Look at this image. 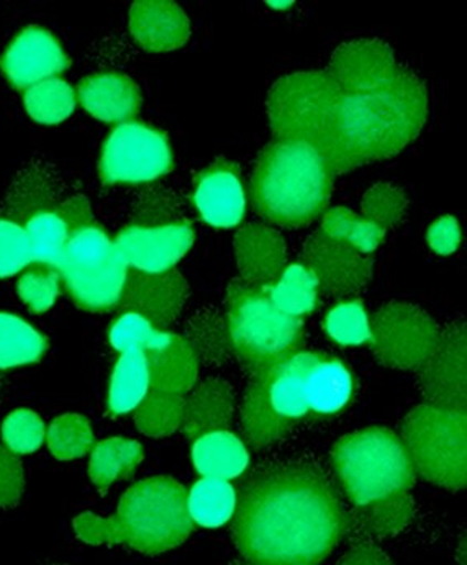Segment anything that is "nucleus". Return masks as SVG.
<instances>
[{"label": "nucleus", "mask_w": 467, "mask_h": 565, "mask_svg": "<svg viewBox=\"0 0 467 565\" xmlns=\"http://www.w3.org/2000/svg\"><path fill=\"white\" fill-rule=\"evenodd\" d=\"M350 530L337 489L314 463L266 467L236 493L233 543L250 564L321 563Z\"/></svg>", "instance_id": "f257e3e1"}, {"label": "nucleus", "mask_w": 467, "mask_h": 565, "mask_svg": "<svg viewBox=\"0 0 467 565\" xmlns=\"http://www.w3.org/2000/svg\"><path fill=\"white\" fill-rule=\"evenodd\" d=\"M428 117L422 81L405 67L372 90L347 93L338 87L315 150L333 174L392 158L418 137Z\"/></svg>", "instance_id": "f03ea898"}, {"label": "nucleus", "mask_w": 467, "mask_h": 565, "mask_svg": "<svg viewBox=\"0 0 467 565\" xmlns=\"http://www.w3.org/2000/svg\"><path fill=\"white\" fill-rule=\"evenodd\" d=\"M331 463L354 507V521L371 537L395 536L414 520L415 469L391 429L368 428L338 439Z\"/></svg>", "instance_id": "7ed1b4c3"}, {"label": "nucleus", "mask_w": 467, "mask_h": 565, "mask_svg": "<svg viewBox=\"0 0 467 565\" xmlns=\"http://www.w3.org/2000/svg\"><path fill=\"white\" fill-rule=\"evenodd\" d=\"M74 531L93 546H127L156 556L181 546L194 531V520L184 487L171 477H151L131 486L112 516L79 514Z\"/></svg>", "instance_id": "20e7f679"}, {"label": "nucleus", "mask_w": 467, "mask_h": 565, "mask_svg": "<svg viewBox=\"0 0 467 565\" xmlns=\"http://www.w3.org/2000/svg\"><path fill=\"white\" fill-rule=\"evenodd\" d=\"M327 159L303 141L276 140L261 151L252 179V202L267 222L284 228L309 225L333 191Z\"/></svg>", "instance_id": "39448f33"}, {"label": "nucleus", "mask_w": 467, "mask_h": 565, "mask_svg": "<svg viewBox=\"0 0 467 565\" xmlns=\"http://www.w3.org/2000/svg\"><path fill=\"white\" fill-rule=\"evenodd\" d=\"M226 324L233 353L252 372L303 351V318L284 313L270 299L269 286L233 280L226 292Z\"/></svg>", "instance_id": "423d86ee"}, {"label": "nucleus", "mask_w": 467, "mask_h": 565, "mask_svg": "<svg viewBox=\"0 0 467 565\" xmlns=\"http://www.w3.org/2000/svg\"><path fill=\"white\" fill-rule=\"evenodd\" d=\"M401 433L415 473L426 482L453 492L466 489V411L418 405L405 416Z\"/></svg>", "instance_id": "0eeeda50"}, {"label": "nucleus", "mask_w": 467, "mask_h": 565, "mask_svg": "<svg viewBox=\"0 0 467 565\" xmlns=\"http://www.w3.org/2000/svg\"><path fill=\"white\" fill-rule=\"evenodd\" d=\"M57 269L79 309L103 313L120 303L128 266L115 239L96 222L71 233Z\"/></svg>", "instance_id": "6e6552de"}, {"label": "nucleus", "mask_w": 467, "mask_h": 565, "mask_svg": "<svg viewBox=\"0 0 467 565\" xmlns=\"http://www.w3.org/2000/svg\"><path fill=\"white\" fill-rule=\"evenodd\" d=\"M299 353L253 372L242 405V429L255 449L280 441L309 416Z\"/></svg>", "instance_id": "1a4fd4ad"}, {"label": "nucleus", "mask_w": 467, "mask_h": 565, "mask_svg": "<svg viewBox=\"0 0 467 565\" xmlns=\"http://www.w3.org/2000/svg\"><path fill=\"white\" fill-rule=\"evenodd\" d=\"M338 86L327 71L280 77L267 96V118L277 140L317 143Z\"/></svg>", "instance_id": "9d476101"}, {"label": "nucleus", "mask_w": 467, "mask_h": 565, "mask_svg": "<svg viewBox=\"0 0 467 565\" xmlns=\"http://www.w3.org/2000/svg\"><path fill=\"white\" fill-rule=\"evenodd\" d=\"M369 321L375 360L401 371H420L442 337L436 321L411 303H388Z\"/></svg>", "instance_id": "9b49d317"}, {"label": "nucleus", "mask_w": 467, "mask_h": 565, "mask_svg": "<svg viewBox=\"0 0 467 565\" xmlns=\"http://www.w3.org/2000/svg\"><path fill=\"white\" fill-rule=\"evenodd\" d=\"M172 151L164 134L140 121H127L112 130L100 156L104 184H147L172 169Z\"/></svg>", "instance_id": "f8f14e48"}, {"label": "nucleus", "mask_w": 467, "mask_h": 565, "mask_svg": "<svg viewBox=\"0 0 467 565\" xmlns=\"http://www.w3.org/2000/svg\"><path fill=\"white\" fill-rule=\"evenodd\" d=\"M195 233L184 220L162 225L131 223L118 233L117 243L125 263L140 273L171 270L194 245Z\"/></svg>", "instance_id": "ddd939ff"}, {"label": "nucleus", "mask_w": 467, "mask_h": 565, "mask_svg": "<svg viewBox=\"0 0 467 565\" xmlns=\"http://www.w3.org/2000/svg\"><path fill=\"white\" fill-rule=\"evenodd\" d=\"M303 264L309 267L320 290L338 299L357 296L372 279L371 257L323 232L307 239Z\"/></svg>", "instance_id": "4468645a"}, {"label": "nucleus", "mask_w": 467, "mask_h": 565, "mask_svg": "<svg viewBox=\"0 0 467 565\" xmlns=\"http://www.w3.org/2000/svg\"><path fill=\"white\" fill-rule=\"evenodd\" d=\"M420 388L426 404L466 411V323L455 321L442 331L429 360L420 369Z\"/></svg>", "instance_id": "2eb2a0df"}, {"label": "nucleus", "mask_w": 467, "mask_h": 565, "mask_svg": "<svg viewBox=\"0 0 467 565\" xmlns=\"http://www.w3.org/2000/svg\"><path fill=\"white\" fill-rule=\"evenodd\" d=\"M70 64L56 36L42 26L22 30L0 57V67L9 83L25 90L60 76Z\"/></svg>", "instance_id": "dca6fc26"}, {"label": "nucleus", "mask_w": 467, "mask_h": 565, "mask_svg": "<svg viewBox=\"0 0 467 565\" xmlns=\"http://www.w3.org/2000/svg\"><path fill=\"white\" fill-rule=\"evenodd\" d=\"M185 299L188 282L178 270L159 274L128 270L118 309L141 315L161 330L181 315Z\"/></svg>", "instance_id": "f3484780"}, {"label": "nucleus", "mask_w": 467, "mask_h": 565, "mask_svg": "<svg viewBox=\"0 0 467 565\" xmlns=\"http://www.w3.org/2000/svg\"><path fill=\"white\" fill-rule=\"evenodd\" d=\"M399 67L391 46L379 40H357L337 49L327 73L341 90L364 93L388 83Z\"/></svg>", "instance_id": "a211bd4d"}, {"label": "nucleus", "mask_w": 467, "mask_h": 565, "mask_svg": "<svg viewBox=\"0 0 467 565\" xmlns=\"http://www.w3.org/2000/svg\"><path fill=\"white\" fill-rule=\"evenodd\" d=\"M192 202L199 215L215 228H233L245 216L246 199L238 169L220 159L195 179Z\"/></svg>", "instance_id": "6ab92c4d"}, {"label": "nucleus", "mask_w": 467, "mask_h": 565, "mask_svg": "<svg viewBox=\"0 0 467 565\" xmlns=\"http://www.w3.org/2000/svg\"><path fill=\"white\" fill-rule=\"evenodd\" d=\"M304 394L309 413L333 416L347 408L354 394L353 374L343 361L323 353L299 351Z\"/></svg>", "instance_id": "aec40b11"}, {"label": "nucleus", "mask_w": 467, "mask_h": 565, "mask_svg": "<svg viewBox=\"0 0 467 565\" xmlns=\"http://www.w3.org/2000/svg\"><path fill=\"white\" fill-rule=\"evenodd\" d=\"M130 32L148 52H172L188 42L191 23L178 3L141 0L131 6Z\"/></svg>", "instance_id": "412c9836"}, {"label": "nucleus", "mask_w": 467, "mask_h": 565, "mask_svg": "<svg viewBox=\"0 0 467 565\" xmlns=\"http://www.w3.org/2000/svg\"><path fill=\"white\" fill-rule=\"evenodd\" d=\"M233 243L236 264L245 282L273 286L286 269V242L276 230L263 223H252L236 233Z\"/></svg>", "instance_id": "4be33fe9"}, {"label": "nucleus", "mask_w": 467, "mask_h": 565, "mask_svg": "<svg viewBox=\"0 0 467 565\" xmlns=\"http://www.w3.org/2000/svg\"><path fill=\"white\" fill-rule=\"evenodd\" d=\"M77 100L84 110L105 124H127L137 117L141 93L137 84L120 73H97L77 86Z\"/></svg>", "instance_id": "5701e85b"}, {"label": "nucleus", "mask_w": 467, "mask_h": 565, "mask_svg": "<svg viewBox=\"0 0 467 565\" xmlns=\"http://www.w3.org/2000/svg\"><path fill=\"white\" fill-rule=\"evenodd\" d=\"M144 353L150 369L151 387L176 394L194 387L201 361L185 338L161 331Z\"/></svg>", "instance_id": "b1692460"}, {"label": "nucleus", "mask_w": 467, "mask_h": 565, "mask_svg": "<svg viewBox=\"0 0 467 565\" xmlns=\"http://www.w3.org/2000/svg\"><path fill=\"white\" fill-rule=\"evenodd\" d=\"M235 412L232 387L220 379H210L199 385L185 401L182 429L189 439H199L209 433L225 431Z\"/></svg>", "instance_id": "393cba45"}, {"label": "nucleus", "mask_w": 467, "mask_h": 565, "mask_svg": "<svg viewBox=\"0 0 467 565\" xmlns=\"http://www.w3.org/2000/svg\"><path fill=\"white\" fill-rule=\"evenodd\" d=\"M192 459L201 476L225 480L242 476L250 463L245 445L226 429L195 439Z\"/></svg>", "instance_id": "a878e982"}, {"label": "nucleus", "mask_w": 467, "mask_h": 565, "mask_svg": "<svg viewBox=\"0 0 467 565\" xmlns=\"http://www.w3.org/2000/svg\"><path fill=\"white\" fill-rule=\"evenodd\" d=\"M150 387V369L144 351H125L112 372L108 413L120 416L137 411L151 391Z\"/></svg>", "instance_id": "bb28decb"}, {"label": "nucleus", "mask_w": 467, "mask_h": 565, "mask_svg": "<svg viewBox=\"0 0 467 565\" xmlns=\"http://www.w3.org/2000/svg\"><path fill=\"white\" fill-rule=\"evenodd\" d=\"M144 459L140 443L128 438H108L93 449L89 477L97 489H107L118 480L128 479Z\"/></svg>", "instance_id": "cd10ccee"}, {"label": "nucleus", "mask_w": 467, "mask_h": 565, "mask_svg": "<svg viewBox=\"0 0 467 565\" xmlns=\"http://www.w3.org/2000/svg\"><path fill=\"white\" fill-rule=\"evenodd\" d=\"M46 338L17 315L0 311V369L35 364L46 353Z\"/></svg>", "instance_id": "c85d7f7f"}, {"label": "nucleus", "mask_w": 467, "mask_h": 565, "mask_svg": "<svg viewBox=\"0 0 467 565\" xmlns=\"http://www.w3.org/2000/svg\"><path fill=\"white\" fill-rule=\"evenodd\" d=\"M236 492L225 479L204 477L188 493V509L194 523L219 527L229 523L235 513Z\"/></svg>", "instance_id": "c756f323"}, {"label": "nucleus", "mask_w": 467, "mask_h": 565, "mask_svg": "<svg viewBox=\"0 0 467 565\" xmlns=\"http://www.w3.org/2000/svg\"><path fill=\"white\" fill-rule=\"evenodd\" d=\"M269 292L273 302L284 313L303 318L317 307L320 287L309 267L293 264L283 270L273 286H269Z\"/></svg>", "instance_id": "7c9ffc66"}, {"label": "nucleus", "mask_w": 467, "mask_h": 565, "mask_svg": "<svg viewBox=\"0 0 467 565\" xmlns=\"http://www.w3.org/2000/svg\"><path fill=\"white\" fill-rule=\"evenodd\" d=\"M76 90L61 77L43 81L25 90L26 114L42 125L63 124L76 108Z\"/></svg>", "instance_id": "2f4dec72"}, {"label": "nucleus", "mask_w": 467, "mask_h": 565, "mask_svg": "<svg viewBox=\"0 0 467 565\" xmlns=\"http://www.w3.org/2000/svg\"><path fill=\"white\" fill-rule=\"evenodd\" d=\"M199 361L210 365H222L232 358L229 324L219 311L204 310L195 315L188 327V338Z\"/></svg>", "instance_id": "473e14b6"}, {"label": "nucleus", "mask_w": 467, "mask_h": 565, "mask_svg": "<svg viewBox=\"0 0 467 565\" xmlns=\"http://www.w3.org/2000/svg\"><path fill=\"white\" fill-rule=\"evenodd\" d=\"M23 228L29 236L33 263L57 267L71 236L70 226L66 225L57 209L45 210L30 216L23 223Z\"/></svg>", "instance_id": "72a5a7b5"}, {"label": "nucleus", "mask_w": 467, "mask_h": 565, "mask_svg": "<svg viewBox=\"0 0 467 565\" xmlns=\"http://www.w3.org/2000/svg\"><path fill=\"white\" fill-rule=\"evenodd\" d=\"M321 232L330 238L340 239L357 248L363 255H371L384 239L385 230L357 215L347 206H335L325 213Z\"/></svg>", "instance_id": "f704fd0d"}, {"label": "nucleus", "mask_w": 467, "mask_h": 565, "mask_svg": "<svg viewBox=\"0 0 467 565\" xmlns=\"http://www.w3.org/2000/svg\"><path fill=\"white\" fill-rule=\"evenodd\" d=\"M185 398L176 392L153 391L148 392L145 401L138 405L135 423L144 435L162 438L178 431L184 416Z\"/></svg>", "instance_id": "c9c22d12"}, {"label": "nucleus", "mask_w": 467, "mask_h": 565, "mask_svg": "<svg viewBox=\"0 0 467 565\" xmlns=\"http://www.w3.org/2000/svg\"><path fill=\"white\" fill-rule=\"evenodd\" d=\"M50 451L61 461L83 458L94 446V431L89 419L77 413L57 416L46 433Z\"/></svg>", "instance_id": "e433bc0d"}, {"label": "nucleus", "mask_w": 467, "mask_h": 565, "mask_svg": "<svg viewBox=\"0 0 467 565\" xmlns=\"http://www.w3.org/2000/svg\"><path fill=\"white\" fill-rule=\"evenodd\" d=\"M61 286L63 280L56 266L32 263L20 276L17 292L33 313H45L56 303Z\"/></svg>", "instance_id": "4c0bfd02"}, {"label": "nucleus", "mask_w": 467, "mask_h": 565, "mask_svg": "<svg viewBox=\"0 0 467 565\" xmlns=\"http://www.w3.org/2000/svg\"><path fill=\"white\" fill-rule=\"evenodd\" d=\"M54 185L49 175L42 171H25V174L19 179L13 191L10 192L9 213L10 220L17 222V218L29 220L36 213L53 210L54 206Z\"/></svg>", "instance_id": "58836bf2"}, {"label": "nucleus", "mask_w": 467, "mask_h": 565, "mask_svg": "<svg viewBox=\"0 0 467 565\" xmlns=\"http://www.w3.org/2000/svg\"><path fill=\"white\" fill-rule=\"evenodd\" d=\"M325 330L341 347H361L371 340V321L360 300L341 302L325 318Z\"/></svg>", "instance_id": "ea45409f"}, {"label": "nucleus", "mask_w": 467, "mask_h": 565, "mask_svg": "<svg viewBox=\"0 0 467 565\" xmlns=\"http://www.w3.org/2000/svg\"><path fill=\"white\" fill-rule=\"evenodd\" d=\"M45 423L35 412L20 408L2 423V441L13 455H32L45 441Z\"/></svg>", "instance_id": "a19ab883"}, {"label": "nucleus", "mask_w": 467, "mask_h": 565, "mask_svg": "<svg viewBox=\"0 0 467 565\" xmlns=\"http://www.w3.org/2000/svg\"><path fill=\"white\" fill-rule=\"evenodd\" d=\"M407 205L404 192L391 184L374 185L361 202L364 218L371 220L385 232L402 222Z\"/></svg>", "instance_id": "79ce46f5"}, {"label": "nucleus", "mask_w": 467, "mask_h": 565, "mask_svg": "<svg viewBox=\"0 0 467 565\" xmlns=\"http://www.w3.org/2000/svg\"><path fill=\"white\" fill-rule=\"evenodd\" d=\"M32 263V249L22 223L0 218V279L22 273Z\"/></svg>", "instance_id": "37998d69"}, {"label": "nucleus", "mask_w": 467, "mask_h": 565, "mask_svg": "<svg viewBox=\"0 0 467 565\" xmlns=\"http://www.w3.org/2000/svg\"><path fill=\"white\" fill-rule=\"evenodd\" d=\"M161 331L141 315L124 311L112 324L108 338H110L112 347L121 354L125 351L147 350L158 340Z\"/></svg>", "instance_id": "c03bdc74"}, {"label": "nucleus", "mask_w": 467, "mask_h": 565, "mask_svg": "<svg viewBox=\"0 0 467 565\" xmlns=\"http://www.w3.org/2000/svg\"><path fill=\"white\" fill-rule=\"evenodd\" d=\"M22 463L7 448H0V509H9L19 503L23 492Z\"/></svg>", "instance_id": "a18cd8bd"}, {"label": "nucleus", "mask_w": 467, "mask_h": 565, "mask_svg": "<svg viewBox=\"0 0 467 565\" xmlns=\"http://www.w3.org/2000/svg\"><path fill=\"white\" fill-rule=\"evenodd\" d=\"M461 226L455 216L446 215L436 220L428 230L429 248L439 256H449L461 245Z\"/></svg>", "instance_id": "49530a36"}, {"label": "nucleus", "mask_w": 467, "mask_h": 565, "mask_svg": "<svg viewBox=\"0 0 467 565\" xmlns=\"http://www.w3.org/2000/svg\"><path fill=\"white\" fill-rule=\"evenodd\" d=\"M341 564H391V561L375 544L360 541L348 551L347 556L341 559Z\"/></svg>", "instance_id": "de8ad7c7"}, {"label": "nucleus", "mask_w": 467, "mask_h": 565, "mask_svg": "<svg viewBox=\"0 0 467 565\" xmlns=\"http://www.w3.org/2000/svg\"><path fill=\"white\" fill-rule=\"evenodd\" d=\"M267 6L274 7L276 10H286L289 9V7H293V2H267Z\"/></svg>", "instance_id": "09e8293b"}]
</instances>
